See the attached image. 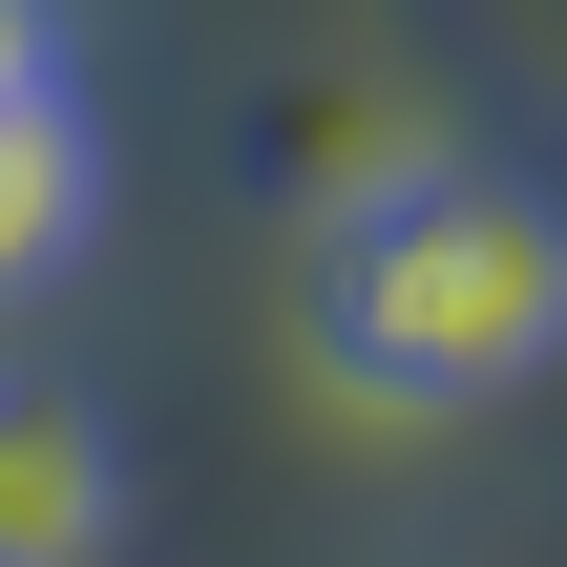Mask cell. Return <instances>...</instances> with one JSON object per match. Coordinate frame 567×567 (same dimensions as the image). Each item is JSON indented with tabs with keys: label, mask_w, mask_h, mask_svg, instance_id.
Masks as SVG:
<instances>
[{
	"label": "cell",
	"mask_w": 567,
	"mask_h": 567,
	"mask_svg": "<svg viewBox=\"0 0 567 567\" xmlns=\"http://www.w3.org/2000/svg\"><path fill=\"white\" fill-rule=\"evenodd\" d=\"M295 168H316V210H358V189H400V168H421V126H400V105H358V126H316Z\"/></svg>",
	"instance_id": "277c9868"
},
{
	"label": "cell",
	"mask_w": 567,
	"mask_h": 567,
	"mask_svg": "<svg viewBox=\"0 0 567 567\" xmlns=\"http://www.w3.org/2000/svg\"><path fill=\"white\" fill-rule=\"evenodd\" d=\"M63 231H84V105H63V63H42V21L0 0V295H21Z\"/></svg>",
	"instance_id": "7a4b0ae2"
},
{
	"label": "cell",
	"mask_w": 567,
	"mask_h": 567,
	"mask_svg": "<svg viewBox=\"0 0 567 567\" xmlns=\"http://www.w3.org/2000/svg\"><path fill=\"white\" fill-rule=\"evenodd\" d=\"M0 567H105V421L0 400Z\"/></svg>",
	"instance_id": "3957f363"
},
{
	"label": "cell",
	"mask_w": 567,
	"mask_h": 567,
	"mask_svg": "<svg viewBox=\"0 0 567 567\" xmlns=\"http://www.w3.org/2000/svg\"><path fill=\"white\" fill-rule=\"evenodd\" d=\"M316 337L379 400H505L526 358H567V210L505 168H400L337 210L316 252Z\"/></svg>",
	"instance_id": "6da1fadb"
}]
</instances>
